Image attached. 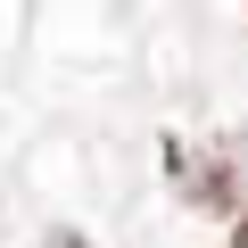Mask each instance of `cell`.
Wrapping results in <instances>:
<instances>
[{"label":"cell","instance_id":"7a4b0ae2","mask_svg":"<svg viewBox=\"0 0 248 248\" xmlns=\"http://www.w3.org/2000/svg\"><path fill=\"white\" fill-rule=\"evenodd\" d=\"M58 248H83V240H58Z\"/></svg>","mask_w":248,"mask_h":248},{"label":"cell","instance_id":"6da1fadb","mask_svg":"<svg viewBox=\"0 0 248 248\" xmlns=\"http://www.w3.org/2000/svg\"><path fill=\"white\" fill-rule=\"evenodd\" d=\"M232 248H248V215H240V232H232Z\"/></svg>","mask_w":248,"mask_h":248}]
</instances>
